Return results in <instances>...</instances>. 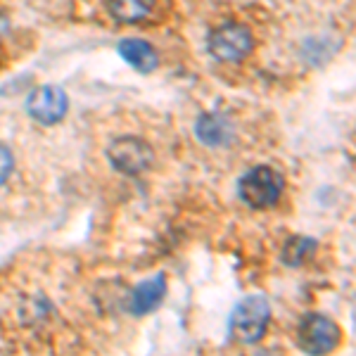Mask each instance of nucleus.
I'll return each instance as SVG.
<instances>
[{"label": "nucleus", "instance_id": "obj_1", "mask_svg": "<svg viewBox=\"0 0 356 356\" xmlns=\"http://www.w3.org/2000/svg\"><path fill=\"white\" fill-rule=\"evenodd\" d=\"M283 193V178L271 166H257L240 178V197L254 209L271 207Z\"/></svg>", "mask_w": 356, "mask_h": 356}, {"label": "nucleus", "instance_id": "obj_2", "mask_svg": "<svg viewBox=\"0 0 356 356\" xmlns=\"http://www.w3.org/2000/svg\"><path fill=\"white\" fill-rule=\"evenodd\" d=\"M268 321H271V307L264 297L257 295L238 304V309L233 312L231 328L235 337H240L243 342H257L266 332Z\"/></svg>", "mask_w": 356, "mask_h": 356}, {"label": "nucleus", "instance_id": "obj_3", "mask_svg": "<svg viewBox=\"0 0 356 356\" xmlns=\"http://www.w3.org/2000/svg\"><path fill=\"white\" fill-rule=\"evenodd\" d=\"M254 48L250 29L240 24H223L209 36V50L221 62H240Z\"/></svg>", "mask_w": 356, "mask_h": 356}, {"label": "nucleus", "instance_id": "obj_4", "mask_svg": "<svg viewBox=\"0 0 356 356\" xmlns=\"http://www.w3.org/2000/svg\"><path fill=\"white\" fill-rule=\"evenodd\" d=\"M300 344L312 354H325L340 344V328L328 316L312 314L300 325Z\"/></svg>", "mask_w": 356, "mask_h": 356}, {"label": "nucleus", "instance_id": "obj_5", "mask_svg": "<svg viewBox=\"0 0 356 356\" xmlns=\"http://www.w3.org/2000/svg\"><path fill=\"white\" fill-rule=\"evenodd\" d=\"M26 110L36 122L41 124H57L67 112V95L62 88L55 86H43L36 88L26 100Z\"/></svg>", "mask_w": 356, "mask_h": 356}, {"label": "nucleus", "instance_id": "obj_6", "mask_svg": "<svg viewBox=\"0 0 356 356\" xmlns=\"http://www.w3.org/2000/svg\"><path fill=\"white\" fill-rule=\"evenodd\" d=\"M110 159L124 174H138L145 171L152 162V150L147 143L138 140V138H122V140L110 145Z\"/></svg>", "mask_w": 356, "mask_h": 356}, {"label": "nucleus", "instance_id": "obj_7", "mask_svg": "<svg viewBox=\"0 0 356 356\" xmlns=\"http://www.w3.org/2000/svg\"><path fill=\"white\" fill-rule=\"evenodd\" d=\"M166 295V280L164 275H152L150 280H143L140 285L134 290L129 302V312L134 316H145L152 309L159 307L162 297Z\"/></svg>", "mask_w": 356, "mask_h": 356}, {"label": "nucleus", "instance_id": "obj_8", "mask_svg": "<svg viewBox=\"0 0 356 356\" xmlns=\"http://www.w3.org/2000/svg\"><path fill=\"white\" fill-rule=\"evenodd\" d=\"M119 53L131 67H136L138 72H152L157 67V53L150 43L140 41V38H126L119 43Z\"/></svg>", "mask_w": 356, "mask_h": 356}, {"label": "nucleus", "instance_id": "obj_9", "mask_svg": "<svg viewBox=\"0 0 356 356\" xmlns=\"http://www.w3.org/2000/svg\"><path fill=\"white\" fill-rule=\"evenodd\" d=\"M154 10V0H107V13L119 22H140Z\"/></svg>", "mask_w": 356, "mask_h": 356}, {"label": "nucleus", "instance_id": "obj_10", "mask_svg": "<svg viewBox=\"0 0 356 356\" xmlns=\"http://www.w3.org/2000/svg\"><path fill=\"white\" fill-rule=\"evenodd\" d=\"M197 136L207 145H221L228 138V126L219 117H204L197 124Z\"/></svg>", "mask_w": 356, "mask_h": 356}, {"label": "nucleus", "instance_id": "obj_11", "mask_svg": "<svg viewBox=\"0 0 356 356\" xmlns=\"http://www.w3.org/2000/svg\"><path fill=\"white\" fill-rule=\"evenodd\" d=\"M309 250H312V243H309V240H304V238L290 240V247H288V257H290V259L288 261H300Z\"/></svg>", "mask_w": 356, "mask_h": 356}, {"label": "nucleus", "instance_id": "obj_12", "mask_svg": "<svg viewBox=\"0 0 356 356\" xmlns=\"http://www.w3.org/2000/svg\"><path fill=\"white\" fill-rule=\"evenodd\" d=\"M10 171H13V154L5 145H0V186L8 181Z\"/></svg>", "mask_w": 356, "mask_h": 356}]
</instances>
